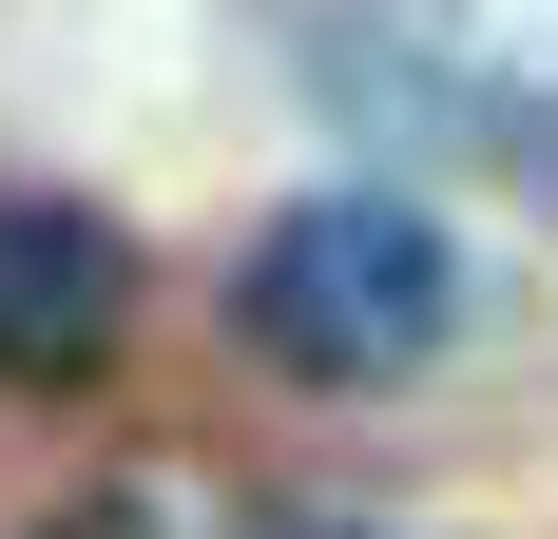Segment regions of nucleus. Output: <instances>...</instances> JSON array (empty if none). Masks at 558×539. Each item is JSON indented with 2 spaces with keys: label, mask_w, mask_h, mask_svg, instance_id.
I'll list each match as a JSON object with an SVG mask.
<instances>
[{
  "label": "nucleus",
  "mask_w": 558,
  "mask_h": 539,
  "mask_svg": "<svg viewBox=\"0 0 558 539\" xmlns=\"http://www.w3.org/2000/svg\"><path fill=\"white\" fill-rule=\"evenodd\" d=\"M231 327L289 385H404V367H444V327H462V251H444L424 193H308V213L251 231Z\"/></svg>",
  "instance_id": "f257e3e1"
},
{
  "label": "nucleus",
  "mask_w": 558,
  "mask_h": 539,
  "mask_svg": "<svg viewBox=\"0 0 558 539\" xmlns=\"http://www.w3.org/2000/svg\"><path fill=\"white\" fill-rule=\"evenodd\" d=\"M116 347H135V251H116V213L0 193V385H20V405H77Z\"/></svg>",
  "instance_id": "f03ea898"
},
{
  "label": "nucleus",
  "mask_w": 558,
  "mask_h": 539,
  "mask_svg": "<svg viewBox=\"0 0 558 539\" xmlns=\"http://www.w3.org/2000/svg\"><path fill=\"white\" fill-rule=\"evenodd\" d=\"M58 539H155V520H116V501H97V520H58Z\"/></svg>",
  "instance_id": "7ed1b4c3"
},
{
  "label": "nucleus",
  "mask_w": 558,
  "mask_h": 539,
  "mask_svg": "<svg viewBox=\"0 0 558 539\" xmlns=\"http://www.w3.org/2000/svg\"><path fill=\"white\" fill-rule=\"evenodd\" d=\"M270 539H347V520H270Z\"/></svg>",
  "instance_id": "20e7f679"
}]
</instances>
